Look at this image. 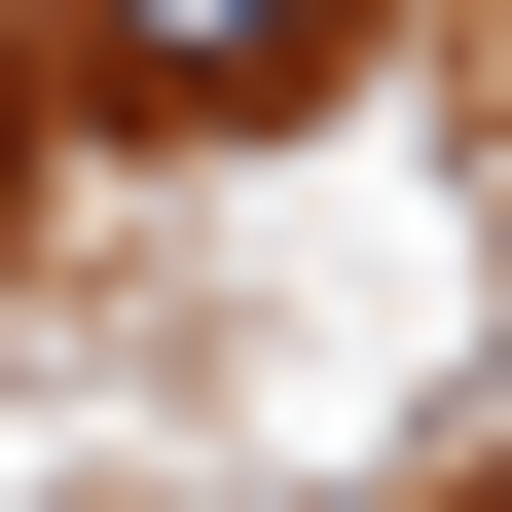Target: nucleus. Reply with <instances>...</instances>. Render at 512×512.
Masks as SVG:
<instances>
[{"mask_svg":"<svg viewBox=\"0 0 512 512\" xmlns=\"http://www.w3.org/2000/svg\"><path fill=\"white\" fill-rule=\"evenodd\" d=\"M74 37H110L147 110H256V74H330V0H74Z\"/></svg>","mask_w":512,"mask_h":512,"instance_id":"f257e3e1","label":"nucleus"}]
</instances>
